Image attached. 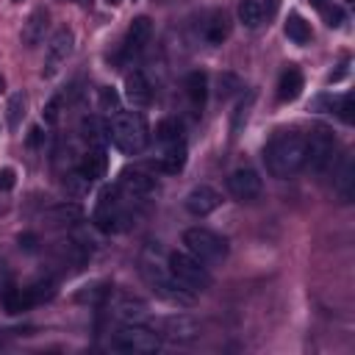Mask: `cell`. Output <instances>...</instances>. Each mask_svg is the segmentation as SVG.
<instances>
[{
    "mask_svg": "<svg viewBox=\"0 0 355 355\" xmlns=\"http://www.w3.org/2000/svg\"><path fill=\"white\" fill-rule=\"evenodd\" d=\"M305 133L280 130L269 139L263 150V164L272 178H291L305 166Z\"/></svg>",
    "mask_w": 355,
    "mask_h": 355,
    "instance_id": "1",
    "label": "cell"
},
{
    "mask_svg": "<svg viewBox=\"0 0 355 355\" xmlns=\"http://www.w3.org/2000/svg\"><path fill=\"white\" fill-rule=\"evenodd\" d=\"M141 277L150 286V291L169 305H191L194 302V294L186 286H180L178 277L169 272V266L161 263L158 258H153L150 252L141 255Z\"/></svg>",
    "mask_w": 355,
    "mask_h": 355,
    "instance_id": "2",
    "label": "cell"
},
{
    "mask_svg": "<svg viewBox=\"0 0 355 355\" xmlns=\"http://www.w3.org/2000/svg\"><path fill=\"white\" fill-rule=\"evenodd\" d=\"M108 136L114 141V147L125 155H139L144 153L150 133H147V122L141 119V114L136 111H116L108 122Z\"/></svg>",
    "mask_w": 355,
    "mask_h": 355,
    "instance_id": "3",
    "label": "cell"
},
{
    "mask_svg": "<svg viewBox=\"0 0 355 355\" xmlns=\"http://www.w3.org/2000/svg\"><path fill=\"white\" fill-rule=\"evenodd\" d=\"M183 244H186V252L202 261L205 266L222 263L227 258V241L208 227H189L183 233Z\"/></svg>",
    "mask_w": 355,
    "mask_h": 355,
    "instance_id": "4",
    "label": "cell"
},
{
    "mask_svg": "<svg viewBox=\"0 0 355 355\" xmlns=\"http://www.w3.org/2000/svg\"><path fill=\"white\" fill-rule=\"evenodd\" d=\"M166 266H169V272L178 277V283L186 286L191 294L205 291V288L211 286V272H208V266H205L202 261H197L194 255H189V252H169Z\"/></svg>",
    "mask_w": 355,
    "mask_h": 355,
    "instance_id": "5",
    "label": "cell"
},
{
    "mask_svg": "<svg viewBox=\"0 0 355 355\" xmlns=\"http://www.w3.org/2000/svg\"><path fill=\"white\" fill-rule=\"evenodd\" d=\"M305 166L311 172H327L333 166V158H336V136L330 128L324 125H316L311 130V136H305Z\"/></svg>",
    "mask_w": 355,
    "mask_h": 355,
    "instance_id": "6",
    "label": "cell"
},
{
    "mask_svg": "<svg viewBox=\"0 0 355 355\" xmlns=\"http://www.w3.org/2000/svg\"><path fill=\"white\" fill-rule=\"evenodd\" d=\"M111 347L119 349V352H155L161 347V336L153 327L130 322V324H125L122 330L114 333Z\"/></svg>",
    "mask_w": 355,
    "mask_h": 355,
    "instance_id": "7",
    "label": "cell"
},
{
    "mask_svg": "<svg viewBox=\"0 0 355 355\" xmlns=\"http://www.w3.org/2000/svg\"><path fill=\"white\" fill-rule=\"evenodd\" d=\"M72 50H75V33H72L69 28L55 31L53 39H50V44H47V55H44L42 75H44V78H53V75L67 64V58L72 55Z\"/></svg>",
    "mask_w": 355,
    "mask_h": 355,
    "instance_id": "8",
    "label": "cell"
},
{
    "mask_svg": "<svg viewBox=\"0 0 355 355\" xmlns=\"http://www.w3.org/2000/svg\"><path fill=\"white\" fill-rule=\"evenodd\" d=\"M261 189H263V180H261V175H258L255 169H250V166H239V169H233V172L227 175V191H230V197L239 200V202L255 200V197L261 194Z\"/></svg>",
    "mask_w": 355,
    "mask_h": 355,
    "instance_id": "9",
    "label": "cell"
},
{
    "mask_svg": "<svg viewBox=\"0 0 355 355\" xmlns=\"http://www.w3.org/2000/svg\"><path fill=\"white\" fill-rule=\"evenodd\" d=\"M155 333L175 341V344H186V341H194L200 336V324L191 316L172 313V316H164V319L155 322Z\"/></svg>",
    "mask_w": 355,
    "mask_h": 355,
    "instance_id": "10",
    "label": "cell"
},
{
    "mask_svg": "<svg viewBox=\"0 0 355 355\" xmlns=\"http://www.w3.org/2000/svg\"><path fill=\"white\" fill-rule=\"evenodd\" d=\"M119 222H125V214H122V205L116 200V189L108 186L100 191V200L94 208V225L103 233H111V230H119Z\"/></svg>",
    "mask_w": 355,
    "mask_h": 355,
    "instance_id": "11",
    "label": "cell"
},
{
    "mask_svg": "<svg viewBox=\"0 0 355 355\" xmlns=\"http://www.w3.org/2000/svg\"><path fill=\"white\" fill-rule=\"evenodd\" d=\"M183 205H186V211H189L191 216H208V214H214V211L222 205V194H219L214 186L200 183V186H194V189L186 194Z\"/></svg>",
    "mask_w": 355,
    "mask_h": 355,
    "instance_id": "12",
    "label": "cell"
},
{
    "mask_svg": "<svg viewBox=\"0 0 355 355\" xmlns=\"http://www.w3.org/2000/svg\"><path fill=\"white\" fill-rule=\"evenodd\" d=\"M150 33H153V22L150 17H136L125 33V42H122V55L125 58H133L144 50V44L150 42Z\"/></svg>",
    "mask_w": 355,
    "mask_h": 355,
    "instance_id": "13",
    "label": "cell"
},
{
    "mask_svg": "<svg viewBox=\"0 0 355 355\" xmlns=\"http://www.w3.org/2000/svg\"><path fill=\"white\" fill-rule=\"evenodd\" d=\"M116 189H122L128 197H147V194L155 191V178L141 172V169H125L119 175V186Z\"/></svg>",
    "mask_w": 355,
    "mask_h": 355,
    "instance_id": "14",
    "label": "cell"
},
{
    "mask_svg": "<svg viewBox=\"0 0 355 355\" xmlns=\"http://www.w3.org/2000/svg\"><path fill=\"white\" fill-rule=\"evenodd\" d=\"M153 97V89H150V80L144 78V72H130L125 78V100L133 105V108H144Z\"/></svg>",
    "mask_w": 355,
    "mask_h": 355,
    "instance_id": "15",
    "label": "cell"
},
{
    "mask_svg": "<svg viewBox=\"0 0 355 355\" xmlns=\"http://www.w3.org/2000/svg\"><path fill=\"white\" fill-rule=\"evenodd\" d=\"M108 169V158H105V150L103 147H89V153L80 158L78 164V178L83 180H97L103 178Z\"/></svg>",
    "mask_w": 355,
    "mask_h": 355,
    "instance_id": "16",
    "label": "cell"
},
{
    "mask_svg": "<svg viewBox=\"0 0 355 355\" xmlns=\"http://www.w3.org/2000/svg\"><path fill=\"white\" fill-rule=\"evenodd\" d=\"M47 22H50V17H47V11H44V8L31 11V14H28V19H25V25H22V44H25V47H36V44L44 39Z\"/></svg>",
    "mask_w": 355,
    "mask_h": 355,
    "instance_id": "17",
    "label": "cell"
},
{
    "mask_svg": "<svg viewBox=\"0 0 355 355\" xmlns=\"http://www.w3.org/2000/svg\"><path fill=\"white\" fill-rule=\"evenodd\" d=\"M300 92H302V72L297 67L283 69V75L277 80V100L280 103H291V100L300 97Z\"/></svg>",
    "mask_w": 355,
    "mask_h": 355,
    "instance_id": "18",
    "label": "cell"
},
{
    "mask_svg": "<svg viewBox=\"0 0 355 355\" xmlns=\"http://www.w3.org/2000/svg\"><path fill=\"white\" fill-rule=\"evenodd\" d=\"M336 194L341 202H352V197H355V164H352V158H344V164L336 172Z\"/></svg>",
    "mask_w": 355,
    "mask_h": 355,
    "instance_id": "19",
    "label": "cell"
},
{
    "mask_svg": "<svg viewBox=\"0 0 355 355\" xmlns=\"http://www.w3.org/2000/svg\"><path fill=\"white\" fill-rule=\"evenodd\" d=\"M114 316L122 319L125 324L141 322V319L147 316V305H144L141 300H136V297H119V300L114 302Z\"/></svg>",
    "mask_w": 355,
    "mask_h": 355,
    "instance_id": "20",
    "label": "cell"
},
{
    "mask_svg": "<svg viewBox=\"0 0 355 355\" xmlns=\"http://www.w3.org/2000/svg\"><path fill=\"white\" fill-rule=\"evenodd\" d=\"M186 97H189V103L194 105V108H202L205 105V97H208V75L205 72H189V78H186Z\"/></svg>",
    "mask_w": 355,
    "mask_h": 355,
    "instance_id": "21",
    "label": "cell"
},
{
    "mask_svg": "<svg viewBox=\"0 0 355 355\" xmlns=\"http://www.w3.org/2000/svg\"><path fill=\"white\" fill-rule=\"evenodd\" d=\"M183 164H186V144H183V141L166 144L164 153H161V158H158V169L172 175V172H180Z\"/></svg>",
    "mask_w": 355,
    "mask_h": 355,
    "instance_id": "22",
    "label": "cell"
},
{
    "mask_svg": "<svg viewBox=\"0 0 355 355\" xmlns=\"http://www.w3.org/2000/svg\"><path fill=\"white\" fill-rule=\"evenodd\" d=\"M83 136L89 141V147H105L111 141L108 136V122H103L100 116H86L83 119Z\"/></svg>",
    "mask_w": 355,
    "mask_h": 355,
    "instance_id": "23",
    "label": "cell"
},
{
    "mask_svg": "<svg viewBox=\"0 0 355 355\" xmlns=\"http://www.w3.org/2000/svg\"><path fill=\"white\" fill-rule=\"evenodd\" d=\"M227 17L222 14V11H214L211 17H208V22H205V28H202V33H205V39L211 42V44H222V39L227 36Z\"/></svg>",
    "mask_w": 355,
    "mask_h": 355,
    "instance_id": "24",
    "label": "cell"
},
{
    "mask_svg": "<svg viewBox=\"0 0 355 355\" xmlns=\"http://www.w3.org/2000/svg\"><path fill=\"white\" fill-rule=\"evenodd\" d=\"M286 36L294 42V44H308L311 42V25L300 17V14H288V19H286Z\"/></svg>",
    "mask_w": 355,
    "mask_h": 355,
    "instance_id": "25",
    "label": "cell"
},
{
    "mask_svg": "<svg viewBox=\"0 0 355 355\" xmlns=\"http://www.w3.org/2000/svg\"><path fill=\"white\" fill-rule=\"evenodd\" d=\"M25 105H28V100H25L22 92H14V94L8 97V103H6V125H8L11 130L19 128L22 116H25Z\"/></svg>",
    "mask_w": 355,
    "mask_h": 355,
    "instance_id": "26",
    "label": "cell"
},
{
    "mask_svg": "<svg viewBox=\"0 0 355 355\" xmlns=\"http://www.w3.org/2000/svg\"><path fill=\"white\" fill-rule=\"evenodd\" d=\"M239 22L247 28H258L263 22V6L258 0H241L239 3Z\"/></svg>",
    "mask_w": 355,
    "mask_h": 355,
    "instance_id": "27",
    "label": "cell"
},
{
    "mask_svg": "<svg viewBox=\"0 0 355 355\" xmlns=\"http://www.w3.org/2000/svg\"><path fill=\"white\" fill-rule=\"evenodd\" d=\"M155 139L166 147V144H178V141H183V125L178 122V119H164V122H158V128H155Z\"/></svg>",
    "mask_w": 355,
    "mask_h": 355,
    "instance_id": "28",
    "label": "cell"
},
{
    "mask_svg": "<svg viewBox=\"0 0 355 355\" xmlns=\"http://www.w3.org/2000/svg\"><path fill=\"white\" fill-rule=\"evenodd\" d=\"M22 291H25L28 305H36V302H44V300H50V297H53L55 283H53V280H36L33 286H28V288H22Z\"/></svg>",
    "mask_w": 355,
    "mask_h": 355,
    "instance_id": "29",
    "label": "cell"
},
{
    "mask_svg": "<svg viewBox=\"0 0 355 355\" xmlns=\"http://www.w3.org/2000/svg\"><path fill=\"white\" fill-rule=\"evenodd\" d=\"M108 294H111L108 283H92V286H83V288L75 294V300H78V302H92V305H97V302H103Z\"/></svg>",
    "mask_w": 355,
    "mask_h": 355,
    "instance_id": "30",
    "label": "cell"
},
{
    "mask_svg": "<svg viewBox=\"0 0 355 355\" xmlns=\"http://www.w3.org/2000/svg\"><path fill=\"white\" fill-rule=\"evenodd\" d=\"M3 305H6L8 313H19V311L31 308L28 300H25V291H17V288H8V291L3 294Z\"/></svg>",
    "mask_w": 355,
    "mask_h": 355,
    "instance_id": "31",
    "label": "cell"
},
{
    "mask_svg": "<svg viewBox=\"0 0 355 355\" xmlns=\"http://www.w3.org/2000/svg\"><path fill=\"white\" fill-rule=\"evenodd\" d=\"M336 111H338V116H341L347 125H352V122H355V97H352V94H344L341 100H336Z\"/></svg>",
    "mask_w": 355,
    "mask_h": 355,
    "instance_id": "32",
    "label": "cell"
},
{
    "mask_svg": "<svg viewBox=\"0 0 355 355\" xmlns=\"http://www.w3.org/2000/svg\"><path fill=\"white\" fill-rule=\"evenodd\" d=\"M50 216H53L55 222H72V219L80 216V208H78V205H58V208L50 211Z\"/></svg>",
    "mask_w": 355,
    "mask_h": 355,
    "instance_id": "33",
    "label": "cell"
},
{
    "mask_svg": "<svg viewBox=\"0 0 355 355\" xmlns=\"http://www.w3.org/2000/svg\"><path fill=\"white\" fill-rule=\"evenodd\" d=\"M61 103H64V100H61V94H55V97H53V100L44 105V111H42V114H44V122H50V125H53V122H58Z\"/></svg>",
    "mask_w": 355,
    "mask_h": 355,
    "instance_id": "34",
    "label": "cell"
},
{
    "mask_svg": "<svg viewBox=\"0 0 355 355\" xmlns=\"http://www.w3.org/2000/svg\"><path fill=\"white\" fill-rule=\"evenodd\" d=\"M219 86H222L219 92L227 97V94H233L236 89H241V80H239L236 75H222V78H219Z\"/></svg>",
    "mask_w": 355,
    "mask_h": 355,
    "instance_id": "35",
    "label": "cell"
},
{
    "mask_svg": "<svg viewBox=\"0 0 355 355\" xmlns=\"http://www.w3.org/2000/svg\"><path fill=\"white\" fill-rule=\"evenodd\" d=\"M322 11H324V19H327L330 28H338L344 22V11L341 8H322Z\"/></svg>",
    "mask_w": 355,
    "mask_h": 355,
    "instance_id": "36",
    "label": "cell"
},
{
    "mask_svg": "<svg viewBox=\"0 0 355 355\" xmlns=\"http://www.w3.org/2000/svg\"><path fill=\"white\" fill-rule=\"evenodd\" d=\"M14 180H17V172H14L11 166H6V169H0V189H3V191H8V189H14Z\"/></svg>",
    "mask_w": 355,
    "mask_h": 355,
    "instance_id": "37",
    "label": "cell"
},
{
    "mask_svg": "<svg viewBox=\"0 0 355 355\" xmlns=\"http://www.w3.org/2000/svg\"><path fill=\"white\" fill-rule=\"evenodd\" d=\"M42 139H44V133H42V128H31V136H28V144H31V147H39V144H42Z\"/></svg>",
    "mask_w": 355,
    "mask_h": 355,
    "instance_id": "38",
    "label": "cell"
},
{
    "mask_svg": "<svg viewBox=\"0 0 355 355\" xmlns=\"http://www.w3.org/2000/svg\"><path fill=\"white\" fill-rule=\"evenodd\" d=\"M100 94H103V105H114V103H116V94H114V92H108V89H103Z\"/></svg>",
    "mask_w": 355,
    "mask_h": 355,
    "instance_id": "39",
    "label": "cell"
},
{
    "mask_svg": "<svg viewBox=\"0 0 355 355\" xmlns=\"http://www.w3.org/2000/svg\"><path fill=\"white\" fill-rule=\"evenodd\" d=\"M108 3H111V6H116V3H119V0H108Z\"/></svg>",
    "mask_w": 355,
    "mask_h": 355,
    "instance_id": "40",
    "label": "cell"
},
{
    "mask_svg": "<svg viewBox=\"0 0 355 355\" xmlns=\"http://www.w3.org/2000/svg\"><path fill=\"white\" fill-rule=\"evenodd\" d=\"M0 92H3V78H0Z\"/></svg>",
    "mask_w": 355,
    "mask_h": 355,
    "instance_id": "41",
    "label": "cell"
}]
</instances>
